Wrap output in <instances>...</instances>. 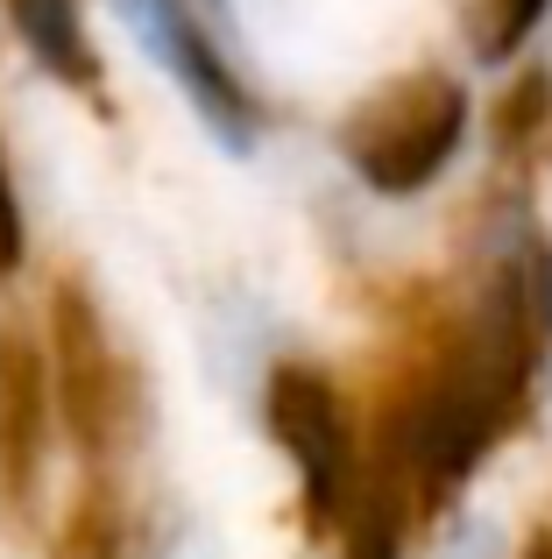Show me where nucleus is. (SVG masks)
<instances>
[{
  "mask_svg": "<svg viewBox=\"0 0 552 559\" xmlns=\"http://www.w3.org/2000/svg\"><path fill=\"white\" fill-rule=\"evenodd\" d=\"M460 128H468V99H460L454 79L440 71H418V79H397L355 107L347 121V164L361 170L375 191H418L446 170V156L460 150Z\"/></svg>",
  "mask_w": 552,
  "mask_h": 559,
  "instance_id": "nucleus-1",
  "label": "nucleus"
},
{
  "mask_svg": "<svg viewBox=\"0 0 552 559\" xmlns=\"http://www.w3.org/2000/svg\"><path fill=\"white\" fill-rule=\"evenodd\" d=\"M50 404L71 425L79 453H107L113 425H121V369H113L107 326H99V305L79 284L50 290Z\"/></svg>",
  "mask_w": 552,
  "mask_h": 559,
  "instance_id": "nucleus-2",
  "label": "nucleus"
},
{
  "mask_svg": "<svg viewBox=\"0 0 552 559\" xmlns=\"http://www.w3.org/2000/svg\"><path fill=\"white\" fill-rule=\"evenodd\" d=\"M269 432H276V447L290 453V467H298V481H304V510H312L319 524H333L340 518V496H347V461H355L333 382L319 369H298V361L276 369L269 376Z\"/></svg>",
  "mask_w": 552,
  "mask_h": 559,
  "instance_id": "nucleus-3",
  "label": "nucleus"
},
{
  "mask_svg": "<svg viewBox=\"0 0 552 559\" xmlns=\"http://www.w3.org/2000/svg\"><path fill=\"white\" fill-rule=\"evenodd\" d=\"M121 8H128V22H135V36L170 64V79L192 93V107L220 128V142L241 150V142H249V99H241L235 71L213 57V43L199 36V22L184 14V0H121Z\"/></svg>",
  "mask_w": 552,
  "mask_h": 559,
  "instance_id": "nucleus-4",
  "label": "nucleus"
},
{
  "mask_svg": "<svg viewBox=\"0 0 552 559\" xmlns=\"http://www.w3.org/2000/svg\"><path fill=\"white\" fill-rule=\"evenodd\" d=\"M50 453V369H43L36 341L0 326V496L28 503Z\"/></svg>",
  "mask_w": 552,
  "mask_h": 559,
  "instance_id": "nucleus-5",
  "label": "nucleus"
},
{
  "mask_svg": "<svg viewBox=\"0 0 552 559\" xmlns=\"http://www.w3.org/2000/svg\"><path fill=\"white\" fill-rule=\"evenodd\" d=\"M22 43L71 85H93V50H85V28H79V0H8Z\"/></svg>",
  "mask_w": 552,
  "mask_h": 559,
  "instance_id": "nucleus-6",
  "label": "nucleus"
},
{
  "mask_svg": "<svg viewBox=\"0 0 552 559\" xmlns=\"http://www.w3.org/2000/svg\"><path fill=\"white\" fill-rule=\"evenodd\" d=\"M50 559H121V518H113L107 489H85L79 503H71V518L57 524Z\"/></svg>",
  "mask_w": 552,
  "mask_h": 559,
  "instance_id": "nucleus-7",
  "label": "nucleus"
},
{
  "mask_svg": "<svg viewBox=\"0 0 552 559\" xmlns=\"http://www.w3.org/2000/svg\"><path fill=\"white\" fill-rule=\"evenodd\" d=\"M539 14H545V0H468V43L482 57H511Z\"/></svg>",
  "mask_w": 552,
  "mask_h": 559,
  "instance_id": "nucleus-8",
  "label": "nucleus"
},
{
  "mask_svg": "<svg viewBox=\"0 0 552 559\" xmlns=\"http://www.w3.org/2000/svg\"><path fill=\"white\" fill-rule=\"evenodd\" d=\"M22 262V205H14V185H8V164H0V270Z\"/></svg>",
  "mask_w": 552,
  "mask_h": 559,
  "instance_id": "nucleus-9",
  "label": "nucleus"
},
{
  "mask_svg": "<svg viewBox=\"0 0 552 559\" xmlns=\"http://www.w3.org/2000/svg\"><path fill=\"white\" fill-rule=\"evenodd\" d=\"M525 559H552V532H539V538H531V546H525Z\"/></svg>",
  "mask_w": 552,
  "mask_h": 559,
  "instance_id": "nucleus-10",
  "label": "nucleus"
}]
</instances>
